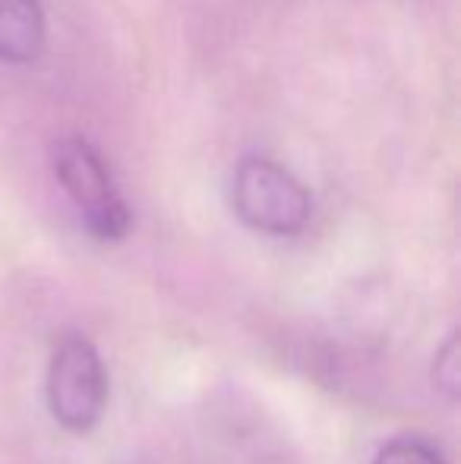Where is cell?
Masks as SVG:
<instances>
[{"instance_id":"2","label":"cell","mask_w":461,"mask_h":464,"mask_svg":"<svg viewBox=\"0 0 461 464\" xmlns=\"http://www.w3.org/2000/svg\"><path fill=\"white\" fill-rule=\"evenodd\" d=\"M44 392L54 420L70 433H89L101 420L108 404V370L86 335L67 332L57 338Z\"/></svg>"},{"instance_id":"1","label":"cell","mask_w":461,"mask_h":464,"mask_svg":"<svg viewBox=\"0 0 461 464\" xmlns=\"http://www.w3.org/2000/svg\"><path fill=\"white\" fill-rule=\"evenodd\" d=\"M231 206L246 227L272 237H294L313 215L310 189L288 168L263 155H246L234 168Z\"/></svg>"},{"instance_id":"5","label":"cell","mask_w":461,"mask_h":464,"mask_svg":"<svg viewBox=\"0 0 461 464\" xmlns=\"http://www.w3.org/2000/svg\"><path fill=\"white\" fill-rule=\"evenodd\" d=\"M373 464H446V459L437 446H430L420 436H399L379 449Z\"/></svg>"},{"instance_id":"6","label":"cell","mask_w":461,"mask_h":464,"mask_svg":"<svg viewBox=\"0 0 461 464\" xmlns=\"http://www.w3.org/2000/svg\"><path fill=\"white\" fill-rule=\"evenodd\" d=\"M433 382L446 392L449 398H458L461 392V351H458V335H449V342L437 351L433 361Z\"/></svg>"},{"instance_id":"3","label":"cell","mask_w":461,"mask_h":464,"mask_svg":"<svg viewBox=\"0 0 461 464\" xmlns=\"http://www.w3.org/2000/svg\"><path fill=\"white\" fill-rule=\"evenodd\" d=\"M54 174L70 202L80 208L82 221L95 240L114 244V240L127 237L130 225H133L130 206L123 202L120 189L114 184L111 168L86 140L73 136V140L57 142Z\"/></svg>"},{"instance_id":"4","label":"cell","mask_w":461,"mask_h":464,"mask_svg":"<svg viewBox=\"0 0 461 464\" xmlns=\"http://www.w3.org/2000/svg\"><path fill=\"white\" fill-rule=\"evenodd\" d=\"M44 10L38 0H0V61L32 63L44 51Z\"/></svg>"}]
</instances>
